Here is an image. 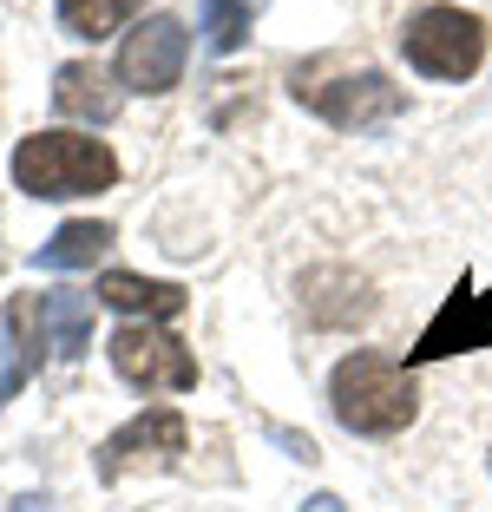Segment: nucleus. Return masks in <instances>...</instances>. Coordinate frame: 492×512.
<instances>
[{
  "label": "nucleus",
  "mask_w": 492,
  "mask_h": 512,
  "mask_svg": "<svg viewBox=\"0 0 492 512\" xmlns=\"http://www.w3.org/2000/svg\"><path fill=\"white\" fill-rule=\"evenodd\" d=\"M368 309H374V289L342 263H322V270L302 276V316L315 329H355V322H368Z\"/></svg>",
  "instance_id": "nucleus-10"
},
{
  "label": "nucleus",
  "mask_w": 492,
  "mask_h": 512,
  "mask_svg": "<svg viewBox=\"0 0 492 512\" xmlns=\"http://www.w3.org/2000/svg\"><path fill=\"white\" fill-rule=\"evenodd\" d=\"M250 40V0H204V46L210 53H237Z\"/></svg>",
  "instance_id": "nucleus-16"
},
{
  "label": "nucleus",
  "mask_w": 492,
  "mask_h": 512,
  "mask_svg": "<svg viewBox=\"0 0 492 512\" xmlns=\"http://www.w3.org/2000/svg\"><path fill=\"white\" fill-rule=\"evenodd\" d=\"M184 60H191V33H184L178 14H145L132 33L119 40V86L125 92H171L184 79Z\"/></svg>",
  "instance_id": "nucleus-7"
},
{
  "label": "nucleus",
  "mask_w": 492,
  "mask_h": 512,
  "mask_svg": "<svg viewBox=\"0 0 492 512\" xmlns=\"http://www.w3.org/2000/svg\"><path fill=\"white\" fill-rule=\"evenodd\" d=\"M328 407H335V421H342L348 434L388 440L420 414L414 368L394 362V355H374V348H355V355H342L335 375H328Z\"/></svg>",
  "instance_id": "nucleus-1"
},
{
  "label": "nucleus",
  "mask_w": 492,
  "mask_h": 512,
  "mask_svg": "<svg viewBox=\"0 0 492 512\" xmlns=\"http://www.w3.org/2000/svg\"><path fill=\"white\" fill-rule=\"evenodd\" d=\"M119 86L99 73L92 60H66L60 73H53V112L60 119H79V125H112L119 119Z\"/></svg>",
  "instance_id": "nucleus-11"
},
{
  "label": "nucleus",
  "mask_w": 492,
  "mask_h": 512,
  "mask_svg": "<svg viewBox=\"0 0 492 512\" xmlns=\"http://www.w3.org/2000/svg\"><path fill=\"white\" fill-rule=\"evenodd\" d=\"M486 467H492V453H486Z\"/></svg>",
  "instance_id": "nucleus-19"
},
{
  "label": "nucleus",
  "mask_w": 492,
  "mask_h": 512,
  "mask_svg": "<svg viewBox=\"0 0 492 512\" xmlns=\"http://www.w3.org/2000/svg\"><path fill=\"white\" fill-rule=\"evenodd\" d=\"M401 53L427 79H473L486 60V20L466 7H420L401 27Z\"/></svg>",
  "instance_id": "nucleus-4"
},
{
  "label": "nucleus",
  "mask_w": 492,
  "mask_h": 512,
  "mask_svg": "<svg viewBox=\"0 0 492 512\" xmlns=\"http://www.w3.org/2000/svg\"><path fill=\"white\" fill-rule=\"evenodd\" d=\"M466 348H492V289H473L460 276L440 316L420 329V342L407 348V368H427V362H447V355H466Z\"/></svg>",
  "instance_id": "nucleus-8"
},
{
  "label": "nucleus",
  "mask_w": 492,
  "mask_h": 512,
  "mask_svg": "<svg viewBox=\"0 0 492 512\" xmlns=\"http://www.w3.org/2000/svg\"><path fill=\"white\" fill-rule=\"evenodd\" d=\"M46 348L53 342H46V322H40V296H7L0 302V407L40 375Z\"/></svg>",
  "instance_id": "nucleus-9"
},
{
  "label": "nucleus",
  "mask_w": 492,
  "mask_h": 512,
  "mask_svg": "<svg viewBox=\"0 0 492 512\" xmlns=\"http://www.w3.org/2000/svg\"><path fill=\"white\" fill-rule=\"evenodd\" d=\"M184 447H191V427H184L178 407H145V414H132L125 427H112V434L99 440L92 473L112 486V480H125L132 467H171Z\"/></svg>",
  "instance_id": "nucleus-6"
},
{
  "label": "nucleus",
  "mask_w": 492,
  "mask_h": 512,
  "mask_svg": "<svg viewBox=\"0 0 492 512\" xmlns=\"http://www.w3.org/2000/svg\"><path fill=\"white\" fill-rule=\"evenodd\" d=\"M105 355H112V368H119L132 388H145V394L197 388V355L171 329H158V322H125V329L105 342Z\"/></svg>",
  "instance_id": "nucleus-5"
},
{
  "label": "nucleus",
  "mask_w": 492,
  "mask_h": 512,
  "mask_svg": "<svg viewBox=\"0 0 492 512\" xmlns=\"http://www.w3.org/2000/svg\"><path fill=\"white\" fill-rule=\"evenodd\" d=\"M105 250H112V224L79 217V224H60L40 243V270H86L92 256H105Z\"/></svg>",
  "instance_id": "nucleus-14"
},
{
  "label": "nucleus",
  "mask_w": 492,
  "mask_h": 512,
  "mask_svg": "<svg viewBox=\"0 0 492 512\" xmlns=\"http://www.w3.org/2000/svg\"><path fill=\"white\" fill-rule=\"evenodd\" d=\"M14 184L27 197H92V191H112L119 184V158L105 138H86V132H33L14 145Z\"/></svg>",
  "instance_id": "nucleus-2"
},
{
  "label": "nucleus",
  "mask_w": 492,
  "mask_h": 512,
  "mask_svg": "<svg viewBox=\"0 0 492 512\" xmlns=\"http://www.w3.org/2000/svg\"><path fill=\"white\" fill-rule=\"evenodd\" d=\"M289 92L309 112H322L328 125H342V132H374V125L401 119V106H407V92L388 73H374V66H355V73H335V79H315L309 66H296Z\"/></svg>",
  "instance_id": "nucleus-3"
},
{
  "label": "nucleus",
  "mask_w": 492,
  "mask_h": 512,
  "mask_svg": "<svg viewBox=\"0 0 492 512\" xmlns=\"http://www.w3.org/2000/svg\"><path fill=\"white\" fill-rule=\"evenodd\" d=\"M138 7H145V0H60V27L73 33V40H105V33H119Z\"/></svg>",
  "instance_id": "nucleus-15"
},
{
  "label": "nucleus",
  "mask_w": 492,
  "mask_h": 512,
  "mask_svg": "<svg viewBox=\"0 0 492 512\" xmlns=\"http://www.w3.org/2000/svg\"><path fill=\"white\" fill-rule=\"evenodd\" d=\"M302 512H342V499H335V493H315V499H309Z\"/></svg>",
  "instance_id": "nucleus-18"
},
{
  "label": "nucleus",
  "mask_w": 492,
  "mask_h": 512,
  "mask_svg": "<svg viewBox=\"0 0 492 512\" xmlns=\"http://www.w3.org/2000/svg\"><path fill=\"white\" fill-rule=\"evenodd\" d=\"M40 322H46L53 355H86V342H92V296L86 289H46L40 296Z\"/></svg>",
  "instance_id": "nucleus-13"
},
{
  "label": "nucleus",
  "mask_w": 492,
  "mask_h": 512,
  "mask_svg": "<svg viewBox=\"0 0 492 512\" xmlns=\"http://www.w3.org/2000/svg\"><path fill=\"white\" fill-rule=\"evenodd\" d=\"M14 512H53V499H46V493H20Z\"/></svg>",
  "instance_id": "nucleus-17"
},
{
  "label": "nucleus",
  "mask_w": 492,
  "mask_h": 512,
  "mask_svg": "<svg viewBox=\"0 0 492 512\" xmlns=\"http://www.w3.org/2000/svg\"><path fill=\"white\" fill-rule=\"evenodd\" d=\"M92 296L112 302V309H125V316H145V322H171V316H184V289H178V283H158V276H132V270H105Z\"/></svg>",
  "instance_id": "nucleus-12"
}]
</instances>
